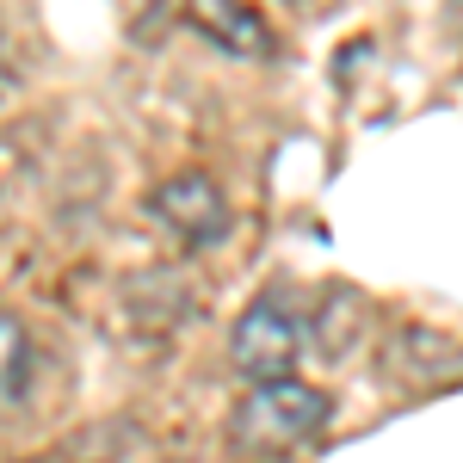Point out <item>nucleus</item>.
<instances>
[{
  "label": "nucleus",
  "mask_w": 463,
  "mask_h": 463,
  "mask_svg": "<svg viewBox=\"0 0 463 463\" xmlns=\"http://www.w3.org/2000/svg\"><path fill=\"white\" fill-rule=\"evenodd\" d=\"M327 414H334V402L309 383H260V390L241 395V408H235V420H229V439L253 451V458H272V451H297L303 439H316L327 427Z\"/></svg>",
  "instance_id": "nucleus-1"
},
{
  "label": "nucleus",
  "mask_w": 463,
  "mask_h": 463,
  "mask_svg": "<svg viewBox=\"0 0 463 463\" xmlns=\"http://www.w3.org/2000/svg\"><path fill=\"white\" fill-rule=\"evenodd\" d=\"M297 358H303V321L290 316L285 297H260V303H248L241 321H235V334H229V364L260 390V383H285V377H297Z\"/></svg>",
  "instance_id": "nucleus-2"
},
{
  "label": "nucleus",
  "mask_w": 463,
  "mask_h": 463,
  "mask_svg": "<svg viewBox=\"0 0 463 463\" xmlns=\"http://www.w3.org/2000/svg\"><path fill=\"white\" fill-rule=\"evenodd\" d=\"M148 216L174 235L179 248H211L229 235V198L211 174L185 167V174H167L155 192H148Z\"/></svg>",
  "instance_id": "nucleus-3"
},
{
  "label": "nucleus",
  "mask_w": 463,
  "mask_h": 463,
  "mask_svg": "<svg viewBox=\"0 0 463 463\" xmlns=\"http://www.w3.org/2000/svg\"><path fill=\"white\" fill-rule=\"evenodd\" d=\"M198 32L222 43L229 56H248V62H266L272 56V25L253 13V6H229V0H198L192 13H185Z\"/></svg>",
  "instance_id": "nucleus-4"
},
{
  "label": "nucleus",
  "mask_w": 463,
  "mask_h": 463,
  "mask_svg": "<svg viewBox=\"0 0 463 463\" xmlns=\"http://www.w3.org/2000/svg\"><path fill=\"white\" fill-rule=\"evenodd\" d=\"M371 321V309H364V297L358 290H327L321 297V309H316V327H309V340H316V353L334 364V358H346L353 353V340H358V327Z\"/></svg>",
  "instance_id": "nucleus-5"
},
{
  "label": "nucleus",
  "mask_w": 463,
  "mask_h": 463,
  "mask_svg": "<svg viewBox=\"0 0 463 463\" xmlns=\"http://www.w3.org/2000/svg\"><path fill=\"white\" fill-rule=\"evenodd\" d=\"M25 377H32V340H25L19 321L0 309V402H13L25 390Z\"/></svg>",
  "instance_id": "nucleus-6"
},
{
  "label": "nucleus",
  "mask_w": 463,
  "mask_h": 463,
  "mask_svg": "<svg viewBox=\"0 0 463 463\" xmlns=\"http://www.w3.org/2000/svg\"><path fill=\"white\" fill-rule=\"evenodd\" d=\"M6 93H13V62H6V50H0V106H6Z\"/></svg>",
  "instance_id": "nucleus-7"
}]
</instances>
